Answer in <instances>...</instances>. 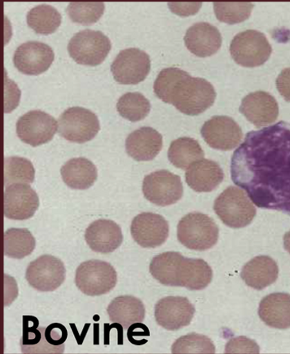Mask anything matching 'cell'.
<instances>
[{"mask_svg":"<svg viewBox=\"0 0 290 354\" xmlns=\"http://www.w3.org/2000/svg\"><path fill=\"white\" fill-rule=\"evenodd\" d=\"M276 86L284 100L290 102V68L281 72L276 80Z\"/></svg>","mask_w":290,"mask_h":354,"instance_id":"cell-40","label":"cell"},{"mask_svg":"<svg viewBox=\"0 0 290 354\" xmlns=\"http://www.w3.org/2000/svg\"><path fill=\"white\" fill-rule=\"evenodd\" d=\"M184 257L179 252H168L155 257L150 263V273L159 283L178 286V272Z\"/></svg>","mask_w":290,"mask_h":354,"instance_id":"cell-28","label":"cell"},{"mask_svg":"<svg viewBox=\"0 0 290 354\" xmlns=\"http://www.w3.org/2000/svg\"><path fill=\"white\" fill-rule=\"evenodd\" d=\"M162 147V135L151 127L135 130L128 135L126 142V152L137 161L153 160Z\"/></svg>","mask_w":290,"mask_h":354,"instance_id":"cell-21","label":"cell"},{"mask_svg":"<svg viewBox=\"0 0 290 354\" xmlns=\"http://www.w3.org/2000/svg\"><path fill=\"white\" fill-rule=\"evenodd\" d=\"M201 6V3H168V7L172 12L182 17H188L198 12Z\"/></svg>","mask_w":290,"mask_h":354,"instance_id":"cell-39","label":"cell"},{"mask_svg":"<svg viewBox=\"0 0 290 354\" xmlns=\"http://www.w3.org/2000/svg\"><path fill=\"white\" fill-rule=\"evenodd\" d=\"M213 278V272L203 259L185 258L181 261L178 272V286L191 290H204Z\"/></svg>","mask_w":290,"mask_h":354,"instance_id":"cell-27","label":"cell"},{"mask_svg":"<svg viewBox=\"0 0 290 354\" xmlns=\"http://www.w3.org/2000/svg\"><path fill=\"white\" fill-rule=\"evenodd\" d=\"M35 176L34 165L29 160L20 157L5 158V187L14 184H32Z\"/></svg>","mask_w":290,"mask_h":354,"instance_id":"cell-33","label":"cell"},{"mask_svg":"<svg viewBox=\"0 0 290 354\" xmlns=\"http://www.w3.org/2000/svg\"><path fill=\"white\" fill-rule=\"evenodd\" d=\"M173 353H215L214 343L206 336L191 333L178 338L172 346Z\"/></svg>","mask_w":290,"mask_h":354,"instance_id":"cell-37","label":"cell"},{"mask_svg":"<svg viewBox=\"0 0 290 354\" xmlns=\"http://www.w3.org/2000/svg\"><path fill=\"white\" fill-rule=\"evenodd\" d=\"M117 282L116 270L110 263L100 260L82 263L76 270L77 288L86 295L99 296L110 292Z\"/></svg>","mask_w":290,"mask_h":354,"instance_id":"cell-7","label":"cell"},{"mask_svg":"<svg viewBox=\"0 0 290 354\" xmlns=\"http://www.w3.org/2000/svg\"><path fill=\"white\" fill-rule=\"evenodd\" d=\"M201 135L211 148L222 151L234 149L242 142V129L234 119L227 116H215L206 122Z\"/></svg>","mask_w":290,"mask_h":354,"instance_id":"cell-14","label":"cell"},{"mask_svg":"<svg viewBox=\"0 0 290 354\" xmlns=\"http://www.w3.org/2000/svg\"><path fill=\"white\" fill-rule=\"evenodd\" d=\"M195 313L194 305L184 297H166L155 306V321L168 330H178L188 326Z\"/></svg>","mask_w":290,"mask_h":354,"instance_id":"cell-13","label":"cell"},{"mask_svg":"<svg viewBox=\"0 0 290 354\" xmlns=\"http://www.w3.org/2000/svg\"><path fill=\"white\" fill-rule=\"evenodd\" d=\"M284 249L290 254V231L288 232L284 236Z\"/></svg>","mask_w":290,"mask_h":354,"instance_id":"cell-42","label":"cell"},{"mask_svg":"<svg viewBox=\"0 0 290 354\" xmlns=\"http://www.w3.org/2000/svg\"><path fill=\"white\" fill-rule=\"evenodd\" d=\"M185 178L191 189L197 192H210L222 183L224 174L215 161L202 159L190 166Z\"/></svg>","mask_w":290,"mask_h":354,"instance_id":"cell-22","label":"cell"},{"mask_svg":"<svg viewBox=\"0 0 290 354\" xmlns=\"http://www.w3.org/2000/svg\"><path fill=\"white\" fill-rule=\"evenodd\" d=\"M36 245L32 234L25 228L8 229L4 235L5 256L22 259L33 252Z\"/></svg>","mask_w":290,"mask_h":354,"instance_id":"cell-30","label":"cell"},{"mask_svg":"<svg viewBox=\"0 0 290 354\" xmlns=\"http://www.w3.org/2000/svg\"><path fill=\"white\" fill-rule=\"evenodd\" d=\"M107 313L111 322L124 329L144 320L145 307L141 300L132 295H122L114 299L108 306Z\"/></svg>","mask_w":290,"mask_h":354,"instance_id":"cell-25","label":"cell"},{"mask_svg":"<svg viewBox=\"0 0 290 354\" xmlns=\"http://www.w3.org/2000/svg\"><path fill=\"white\" fill-rule=\"evenodd\" d=\"M151 60L146 52L137 48L123 50L111 65L114 80L123 85H137L146 79Z\"/></svg>","mask_w":290,"mask_h":354,"instance_id":"cell-10","label":"cell"},{"mask_svg":"<svg viewBox=\"0 0 290 354\" xmlns=\"http://www.w3.org/2000/svg\"><path fill=\"white\" fill-rule=\"evenodd\" d=\"M132 236L139 246L155 248L162 246L169 235V225L165 218L153 212H143L133 218Z\"/></svg>","mask_w":290,"mask_h":354,"instance_id":"cell-16","label":"cell"},{"mask_svg":"<svg viewBox=\"0 0 290 354\" xmlns=\"http://www.w3.org/2000/svg\"><path fill=\"white\" fill-rule=\"evenodd\" d=\"M226 353H259L260 348L257 343L246 337L232 338L226 346Z\"/></svg>","mask_w":290,"mask_h":354,"instance_id":"cell-38","label":"cell"},{"mask_svg":"<svg viewBox=\"0 0 290 354\" xmlns=\"http://www.w3.org/2000/svg\"><path fill=\"white\" fill-rule=\"evenodd\" d=\"M258 315L265 324L279 330L290 328V295L273 293L264 298L259 305Z\"/></svg>","mask_w":290,"mask_h":354,"instance_id":"cell-23","label":"cell"},{"mask_svg":"<svg viewBox=\"0 0 290 354\" xmlns=\"http://www.w3.org/2000/svg\"><path fill=\"white\" fill-rule=\"evenodd\" d=\"M219 227L212 218L200 212H191L179 223L177 237L180 243L195 251L213 248L219 239Z\"/></svg>","mask_w":290,"mask_h":354,"instance_id":"cell-4","label":"cell"},{"mask_svg":"<svg viewBox=\"0 0 290 354\" xmlns=\"http://www.w3.org/2000/svg\"><path fill=\"white\" fill-rule=\"evenodd\" d=\"M55 60L50 46L37 41L20 45L14 51L13 62L17 69L28 75H39L48 71Z\"/></svg>","mask_w":290,"mask_h":354,"instance_id":"cell-15","label":"cell"},{"mask_svg":"<svg viewBox=\"0 0 290 354\" xmlns=\"http://www.w3.org/2000/svg\"><path fill=\"white\" fill-rule=\"evenodd\" d=\"M58 127L56 120L50 114L41 111H32L19 118L17 132L23 142L37 147L50 142Z\"/></svg>","mask_w":290,"mask_h":354,"instance_id":"cell-12","label":"cell"},{"mask_svg":"<svg viewBox=\"0 0 290 354\" xmlns=\"http://www.w3.org/2000/svg\"><path fill=\"white\" fill-rule=\"evenodd\" d=\"M45 327L23 329L20 346L23 353H62L64 351L51 346L46 339Z\"/></svg>","mask_w":290,"mask_h":354,"instance_id":"cell-34","label":"cell"},{"mask_svg":"<svg viewBox=\"0 0 290 354\" xmlns=\"http://www.w3.org/2000/svg\"><path fill=\"white\" fill-rule=\"evenodd\" d=\"M142 190L148 201L160 207L174 205L184 195L180 177L167 170L154 171L145 176Z\"/></svg>","mask_w":290,"mask_h":354,"instance_id":"cell-9","label":"cell"},{"mask_svg":"<svg viewBox=\"0 0 290 354\" xmlns=\"http://www.w3.org/2000/svg\"><path fill=\"white\" fill-rule=\"evenodd\" d=\"M117 109L122 118L136 122L148 115L151 104L141 93H127L119 99Z\"/></svg>","mask_w":290,"mask_h":354,"instance_id":"cell-32","label":"cell"},{"mask_svg":"<svg viewBox=\"0 0 290 354\" xmlns=\"http://www.w3.org/2000/svg\"><path fill=\"white\" fill-rule=\"evenodd\" d=\"M222 35L215 26L209 23H198L186 30L184 43L191 53L200 58L217 53L222 46Z\"/></svg>","mask_w":290,"mask_h":354,"instance_id":"cell-20","label":"cell"},{"mask_svg":"<svg viewBox=\"0 0 290 354\" xmlns=\"http://www.w3.org/2000/svg\"><path fill=\"white\" fill-rule=\"evenodd\" d=\"M39 207V196L29 185L14 184L6 187L4 214L10 220H28L35 214Z\"/></svg>","mask_w":290,"mask_h":354,"instance_id":"cell-17","label":"cell"},{"mask_svg":"<svg viewBox=\"0 0 290 354\" xmlns=\"http://www.w3.org/2000/svg\"><path fill=\"white\" fill-rule=\"evenodd\" d=\"M112 48L111 41L99 30L76 33L68 45L69 54L77 64L96 66L102 64Z\"/></svg>","mask_w":290,"mask_h":354,"instance_id":"cell-5","label":"cell"},{"mask_svg":"<svg viewBox=\"0 0 290 354\" xmlns=\"http://www.w3.org/2000/svg\"><path fill=\"white\" fill-rule=\"evenodd\" d=\"M99 119L90 109L71 107L59 118V133L69 142L83 144L97 136L100 130Z\"/></svg>","mask_w":290,"mask_h":354,"instance_id":"cell-8","label":"cell"},{"mask_svg":"<svg viewBox=\"0 0 290 354\" xmlns=\"http://www.w3.org/2000/svg\"><path fill=\"white\" fill-rule=\"evenodd\" d=\"M72 22L91 25L99 20L105 12L104 3H70L66 9Z\"/></svg>","mask_w":290,"mask_h":354,"instance_id":"cell-35","label":"cell"},{"mask_svg":"<svg viewBox=\"0 0 290 354\" xmlns=\"http://www.w3.org/2000/svg\"><path fill=\"white\" fill-rule=\"evenodd\" d=\"M279 274L278 266L269 257L253 258L243 267L241 277L251 288L262 290L276 283Z\"/></svg>","mask_w":290,"mask_h":354,"instance_id":"cell-24","label":"cell"},{"mask_svg":"<svg viewBox=\"0 0 290 354\" xmlns=\"http://www.w3.org/2000/svg\"><path fill=\"white\" fill-rule=\"evenodd\" d=\"M214 210L222 223L231 228L248 226L256 216V208L244 190L228 187L215 201Z\"/></svg>","mask_w":290,"mask_h":354,"instance_id":"cell-3","label":"cell"},{"mask_svg":"<svg viewBox=\"0 0 290 354\" xmlns=\"http://www.w3.org/2000/svg\"><path fill=\"white\" fill-rule=\"evenodd\" d=\"M66 272L64 263L59 259L44 254L28 265L26 279L35 290L50 292L64 283Z\"/></svg>","mask_w":290,"mask_h":354,"instance_id":"cell-11","label":"cell"},{"mask_svg":"<svg viewBox=\"0 0 290 354\" xmlns=\"http://www.w3.org/2000/svg\"><path fill=\"white\" fill-rule=\"evenodd\" d=\"M168 160L175 167L188 169L196 161L204 157V150L198 142L190 138L176 139L170 145Z\"/></svg>","mask_w":290,"mask_h":354,"instance_id":"cell-29","label":"cell"},{"mask_svg":"<svg viewBox=\"0 0 290 354\" xmlns=\"http://www.w3.org/2000/svg\"><path fill=\"white\" fill-rule=\"evenodd\" d=\"M27 22L36 33L48 35L55 32L61 23L59 10L50 5L41 4L28 12Z\"/></svg>","mask_w":290,"mask_h":354,"instance_id":"cell-31","label":"cell"},{"mask_svg":"<svg viewBox=\"0 0 290 354\" xmlns=\"http://www.w3.org/2000/svg\"><path fill=\"white\" fill-rule=\"evenodd\" d=\"M62 180L72 189H90L97 179V169L95 164L84 158H72L61 169Z\"/></svg>","mask_w":290,"mask_h":354,"instance_id":"cell-26","label":"cell"},{"mask_svg":"<svg viewBox=\"0 0 290 354\" xmlns=\"http://www.w3.org/2000/svg\"><path fill=\"white\" fill-rule=\"evenodd\" d=\"M233 180L258 207L290 216V126H276L249 135L236 151Z\"/></svg>","mask_w":290,"mask_h":354,"instance_id":"cell-1","label":"cell"},{"mask_svg":"<svg viewBox=\"0 0 290 354\" xmlns=\"http://www.w3.org/2000/svg\"><path fill=\"white\" fill-rule=\"evenodd\" d=\"M253 4L251 3H215L214 10L220 22L236 24L251 17Z\"/></svg>","mask_w":290,"mask_h":354,"instance_id":"cell-36","label":"cell"},{"mask_svg":"<svg viewBox=\"0 0 290 354\" xmlns=\"http://www.w3.org/2000/svg\"><path fill=\"white\" fill-rule=\"evenodd\" d=\"M154 92L165 103L172 104L189 116L204 113L213 105L216 92L209 81L191 77L188 72L170 67L160 72Z\"/></svg>","mask_w":290,"mask_h":354,"instance_id":"cell-2","label":"cell"},{"mask_svg":"<svg viewBox=\"0 0 290 354\" xmlns=\"http://www.w3.org/2000/svg\"><path fill=\"white\" fill-rule=\"evenodd\" d=\"M240 111L249 122L259 128L276 121L279 107L276 99L269 93L257 91L243 98Z\"/></svg>","mask_w":290,"mask_h":354,"instance_id":"cell-18","label":"cell"},{"mask_svg":"<svg viewBox=\"0 0 290 354\" xmlns=\"http://www.w3.org/2000/svg\"><path fill=\"white\" fill-rule=\"evenodd\" d=\"M230 52L236 64L244 67H257L265 64L272 53V46L260 31L247 30L233 39Z\"/></svg>","mask_w":290,"mask_h":354,"instance_id":"cell-6","label":"cell"},{"mask_svg":"<svg viewBox=\"0 0 290 354\" xmlns=\"http://www.w3.org/2000/svg\"><path fill=\"white\" fill-rule=\"evenodd\" d=\"M85 239L93 252L108 254L116 251L122 245L123 235L122 228L117 223L101 218L88 227Z\"/></svg>","mask_w":290,"mask_h":354,"instance_id":"cell-19","label":"cell"},{"mask_svg":"<svg viewBox=\"0 0 290 354\" xmlns=\"http://www.w3.org/2000/svg\"><path fill=\"white\" fill-rule=\"evenodd\" d=\"M135 336H149V330L148 327L145 328L142 331L136 332L132 326L129 327L128 331V337L129 341H132Z\"/></svg>","mask_w":290,"mask_h":354,"instance_id":"cell-41","label":"cell"}]
</instances>
